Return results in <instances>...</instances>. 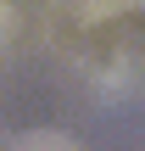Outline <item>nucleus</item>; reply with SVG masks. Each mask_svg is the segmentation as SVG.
<instances>
[{
  "label": "nucleus",
  "mask_w": 145,
  "mask_h": 151,
  "mask_svg": "<svg viewBox=\"0 0 145 151\" xmlns=\"http://www.w3.org/2000/svg\"><path fill=\"white\" fill-rule=\"evenodd\" d=\"M17 151H73L67 140H56V134H34L28 146H17Z\"/></svg>",
  "instance_id": "f257e3e1"
}]
</instances>
